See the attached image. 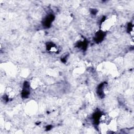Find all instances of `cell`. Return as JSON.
<instances>
[{
	"label": "cell",
	"mask_w": 134,
	"mask_h": 134,
	"mask_svg": "<svg viewBox=\"0 0 134 134\" xmlns=\"http://www.w3.org/2000/svg\"><path fill=\"white\" fill-rule=\"evenodd\" d=\"M104 37V31H99L97 32L95 36V41L97 42H100L103 39Z\"/></svg>",
	"instance_id": "obj_2"
},
{
	"label": "cell",
	"mask_w": 134,
	"mask_h": 134,
	"mask_svg": "<svg viewBox=\"0 0 134 134\" xmlns=\"http://www.w3.org/2000/svg\"><path fill=\"white\" fill-rule=\"evenodd\" d=\"M54 17L52 15H49L48 16H47L43 20V26H44L46 27H49L51 24L52 22L53 21V20H54Z\"/></svg>",
	"instance_id": "obj_1"
}]
</instances>
